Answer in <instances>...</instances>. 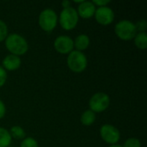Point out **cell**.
I'll return each mask as SVG.
<instances>
[{"mask_svg":"<svg viewBox=\"0 0 147 147\" xmlns=\"http://www.w3.org/2000/svg\"><path fill=\"white\" fill-rule=\"evenodd\" d=\"M73 42H74V48H76L77 51L82 52V51L86 50L89 47L90 40L87 34H81L76 37V39H75V40H73Z\"/></svg>","mask_w":147,"mask_h":147,"instance_id":"obj_12","label":"cell"},{"mask_svg":"<svg viewBox=\"0 0 147 147\" xmlns=\"http://www.w3.org/2000/svg\"><path fill=\"white\" fill-rule=\"evenodd\" d=\"M21 64H22V60L20 57L13 54H9L3 60V68L5 71H13L19 69Z\"/></svg>","mask_w":147,"mask_h":147,"instance_id":"obj_11","label":"cell"},{"mask_svg":"<svg viewBox=\"0 0 147 147\" xmlns=\"http://www.w3.org/2000/svg\"><path fill=\"white\" fill-rule=\"evenodd\" d=\"M39 25L45 32H52L58 24V16L52 9L42 10L39 16Z\"/></svg>","mask_w":147,"mask_h":147,"instance_id":"obj_5","label":"cell"},{"mask_svg":"<svg viewBox=\"0 0 147 147\" xmlns=\"http://www.w3.org/2000/svg\"><path fill=\"white\" fill-rule=\"evenodd\" d=\"M135 46L140 49L145 50L147 47V34L146 32H139L134 37Z\"/></svg>","mask_w":147,"mask_h":147,"instance_id":"obj_14","label":"cell"},{"mask_svg":"<svg viewBox=\"0 0 147 147\" xmlns=\"http://www.w3.org/2000/svg\"><path fill=\"white\" fill-rule=\"evenodd\" d=\"M100 135L103 141L109 145H116L121 139L120 131L110 124H104L100 129Z\"/></svg>","mask_w":147,"mask_h":147,"instance_id":"obj_7","label":"cell"},{"mask_svg":"<svg viewBox=\"0 0 147 147\" xmlns=\"http://www.w3.org/2000/svg\"><path fill=\"white\" fill-rule=\"evenodd\" d=\"M9 132V134L12 139H16V140L25 139V136H26L25 131L20 126H13Z\"/></svg>","mask_w":147,"mask_h":147,"instance_id":"obj_16","label":"cell"},{"mask_svg":"<svg viewBox=\"0 0 147 147\" xmlns=\"http://www.w3.org/2000/svg\"><path fill=\"white\" fill-rule=\"evenodd\" d=\"M122 147H141V142L137 138H129L125 141Z\"/></svg>","mask_w":147,"mask_h":147,"instance_id":"obj_18","label":"cell"},{"mask_svg":"<svg viewBox=\"0 0 147 147\" xmlns=\"http://www.w3.org/2000/svg\"><path fill=\"white\" fill-rule=\"evenodd\" d=\"M91 2L96 7H103L107 6L110 3V0H93Z\"/></svg>","mask_w":147,"mask_h":147,"instance_id":"obj_22","label":"cell"},{"mask_svg":"<svg viewBox=\"0 0 147 147\" xmlns=\"http://www.w3.org/2000/svg\"><path fill=\"white\" fill-rule=\"evenodd\" d=\"M59 22L61 28L66 31L75 28L78 23V15L77 9L73 7L63 9L59 14Z\"/></svg>","mask_w":147,"mask_h":147,"instance_id":"obj_4","label":"cell"},{"mask_svg":"<svg viewBox=\"0 0 147 147\" xmlns=\"http://www.w3.org/2000/svg\"><path fill=\"white\" fill-rule=\"evenodd\" d=\"M8 34V27L6 23L3 21L0 20V42L5 40Z\"/></svg>","mask_w":147,"mask_h":147,"instance_id":"obj_19","label":"cell"},{"mask_svg":"<svg viewBox=\"0 0 147 147\" xmlns=\"http://www.w3.org/2000/svg\"><path fill=\"white\" fill-rule=\"evenodd\" d=\"M115 33L122 40H131L134 39L138 31L135 23L129 20H121L115 24Z\"/></svg>","mask_w":147,"mask_h":147,"instance_id":"obj_2","label":"cell"},{"mask_svg":"<svg viewBox=\"0 0 147 147\" xmlns=\"http://www.w3.org/2000/svg\"><path fill=\"white\" fill-rule=\"evenodd\" d=\"M5 47L10 54L18 57L25 54L28 50V44L26 39L16 33L8 34L5 39Z\"/></svg>","mask_w":147,"mask_h":147,"instance_id":"obj_1","label":"cell"},{"mask_svg":"<svg viewBox=\"0 0 147 147\" xmlns=\"http://www.w3.org/2000/svg\"><path fill=\"white\" fill-rule=\"evenodd\" d=\"M55 50L61 54H69L74 49L73 40L67 35L58 36L53 43Z\"/></svg>","mask_w":147,"mask_h":147,"instance_id":"obj_8","label":"cell"},{"mask_svg":"<svg viewBox=\"0 0 147 147\" xmlns=\"http://www.w3.org/2000/svg\"><path fill=\"white\" fill-rule=\"evenodd\" d=\"M109 147H122V146H120V145H112V146H110Z\"/></svg>","mask_w":147,"mask_h":147,"instance_id":"obj_25","label":"cell"},{"mask_svg":"<svg viewBox=\"0 0 147 147\" xmlns=\"http://www.w3.org/2000/svg\"><path fill=\"white\" fill-rule=\"evenodd\" d=\"M6 113V107L4 102L0 99V119H3Z\"/></svg>","mask_w":147,"mask_h":147,"instance_id":"obj_23","label":"cell"},{"mask_svg":"<svg viewBox=\"0 0 147 147\" xmlns=\"http://www.w3.org/2000/svg\"><path fill=\"white\" fill-rule=\"evenodd\" d=\"M96 6L91 1H83L78 8V15L84 19H89L94 16L96 12Z\"/></svg>","mask_w":147,"mask_h":147,"instance_id":"obj_10","label":"cell"},{"mask_svg":"<svg viewBox=\"0 0 147 147\" xmlns=\"http://www.w3.org/2000/svg\"><path fill=\"white\" fill-rule=\"evenodd\" d=\"M80 121L84 126H86V127L91 126L94 124L96 121V113H94L90 109H87L82 114L80 117Z\"/></svg>","mask_w":147,"mask_h":147,"instance_id":"obj_13","label":"cell"},{"mask_svg":"<svg viewBox=\"0 0 147 147\" xmlns=\"http://www.w3.org/2000/svg\"><path fill=\"white\" fill-rule=\"evenodd\" d=\"M110 104V98L104 92H97L94 94L89 102L90 109L94 113H102L105 111Z\"/></svg>","mask_w":147,"mask_h":147,"instance_id":"obj_6","label":"cell"},{"mask_svg":"<svg viewBox=\"0 0 147 147\" xmlns=\"http://www.w3.org/2000/svg\"><path fill=\"white\" fill-rule=\"evenodd\" d=\"M88 65L86 56L83 52L77 50L71 51L67 57V65L69 69L76 73H80L85 71Z\"/></svg>","mask_w":147,"mask_h":147,"instance_id":"obj_3","label":"cell"},{"mask_svg":"<svg viewBox=\"0 0 147 147\" xmlns=\"http://www.w3.org/2000/svg\"><path fill=\"white\" fill-rule=\"evenodd\" d=\"M95 18L96 21L101 25H109L114 22L115 19V13L113 9L108 6L98 7L95 12Z\"/></svg>","mask_w":147,"mask_h":147,"instance_id":"obj_9","label":"cell"},{"mask_svg":"<svg viewBox=\"0 0 147 147\" xmlns=\"http://www.w3.org/2000/svg\"><path fill=\"white\" fill-rule=\"evenodd\" d=\"M12 138L9 132L3 127H0V147H9Z\"/></svg>","mask_w":147,"mask_h":147,"instance_id":"obj_15","label":"cell"},{"mask_svg":"<svg viewBox=\"0 0 147 147\" xmlns=\"http://www.w3.org/2000/svg\"><path fill=\"white\" fill-rule=\"evenodd\" d=\"M61 5H62L63 9L69 8V7H71V1H68V0H64V1L61 3Z\"/></svg>","mask_w":147,"mask_h":147,"instance_id":"obj_24","label":"cell"},{"mask_svg":"<svg viewBox=\"0 0 147 147\" xmlns=\"http://www.w3.org/2000/svg\"><path fill=\"white\" fill-rule=\"evenodd\" d=\"M137 31L139 32H146L147 28V22L146 20H140L135 23Z\"/></svg>","mask_w":147,"mask_h":147,"instance_id":"obj_20","label":"cell"},{"mask_svg":"<svg viewBox=\"0 0 147 147\" xmlns=\"http://www.w3.org/2000/svg\"><path fill=\"white\" fill-rule=\"evenodd\" d=\"M20 147H39L38 142L32 137H28L22 140Z\"/></svg>","mask_w":147,"mask_h":147,"instance_id":"obj_17","label":"cell"},{"mask_svg":"<svg viewBox=\"0 0 147 147\" xmlns=\"http://www.w3.org/2000/svg\"><path fill=\"white\" fill-rule=\"evenodd\" d=\"M7 80V71L0 65V88L4 85Z\"/></svg>","mask_w":147,"mask_h":147,"instance_id":"obj_21","label":"cell"}]
</instances>
